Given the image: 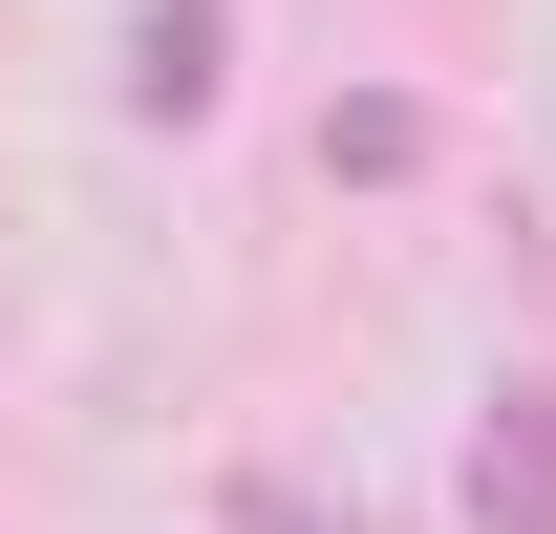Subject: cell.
I'll return each instance as SVG.
<instances>
[{"instance_id":"6da1fadb","label":"cell","mask_w":556,"mask_h":534,"mask_svg":"<svg viewBox=\"0 0 556 534\" xmlns=\"http://www.w3.org/2000/svg\"><path fill=\"white\" fill-rule=\"evenodd\" d=\"M471 534H556V385H514L471 428Z\"/></svg>"},{"instance_id":"7a4b0ae2","label":"cell","mask_w":556,"mask_h":534,"mask_svg":"<svg viewBox=\"0 0 556 534\" xmlns=\"http://www.w3.org/2000/svg\"><path fill=\"white\" fill-rule=\"evenodd\" d=\"M129 107H172V129L214 107V0H150L129 22Z\"/></svg>"},{"instance_id":"3957f363","label":"cell","mask_w":556,"mask_h":534,"mask_svg":"<svg viewBox=\"0 0 556 534\" xmlns=\"http://www.w3.org/2000/svg\"><path fill=\"white\" fill-rule=\"evenodd\" d=\"M236 534H343V513H321V492H278V470H257V492H236Z\"/></svg>"}]
</instances>
